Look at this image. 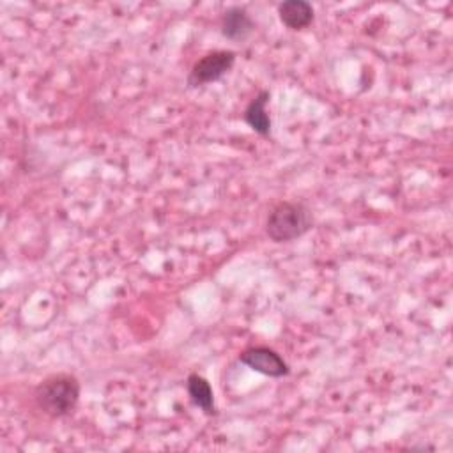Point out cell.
Listing matches in <instances>:
<instances>
[{
    "instance_id": "1",
    "label": "cell",
    "mask_w": 453,
    "mask_h": 453,
    "mask_svg": "<svg viewBox=\"0 0 453 453\" xmlns=\"http://www.w3.org/2000/svg\"><path fill=\"white\" fill-rule=\"evenodd\" d=\"M80 380L71 373H53L41 380L34 389L39 411L50 418L69 416L80 402Z\"/></svg>"
},
{
    "instance_id": "2",
    "label": "cell",
    "mask_w": 453,
    "mask_h": 453,
    "mask_svg": "<svg viewBox=\"0 0 453 453\" xmlns=\"http://www.w3.org/2000/svg\"><path fill=\"white\" fill-rule=\"evenodd\" d=\"M313 226V214L306 203L297 200L278 202L267 214L265 235L276 242H292Z\"/></svg>"
},
{
    "instance_id": "3",
    "label": "cell",
    "mask_w": 453,
    "mask_h": 453,
    "mask_svg": "<svg viewBox=\"0 0 453 453\" xmlns=\"http://www.w3.org/2000/svg\"><path fill=\"white\" fill-rule=\"evenodd\" d=\"M237 53L232 50H214L200 57L188 74V87L196 88L221 80L234 67Z\"/></svg>"
},
{
    "instance_id": "4",
    "label": "cell",
    "mask_w": 453,
    "mask_h": 453,
    "mask_svg": "<svg viewBox=\"0 0 453 453\" xmlns=\"http://www.w3.org/2000/svg\"><path fill=\"white\" fill-rule=\"evenodd\" d=\"M239 361L244 366H248L250 370L262 373L265 377H273V379L287 377L290 373L288 363L274 349L265 347V345L244 349L239 354Z\"/></svg>"
},
{
    "instance_id": "5",
    "label": "cell",
    "mask_w": 453,
    "mask_h": 453,
    "mask_svg": "<svg viewBox=\"0 0 453 453\" xmlns=\"http://www.w3.org/2000/svg\"><path fill=\"white\" fill-rule=\"evenodd\" d=\"M219 28H221V35L226 37L228 41L242 42L257 30V23L244 7L232 5L221 14Z\"/></svg>"
},
{
    "instance_id": "6",
    "label": "cell",
    "mask_w": 453,
    "mask_h": 453,
    "mask_svg": "<svg viewBox=\"0 0 453 453\" xmlns=\"http://www.w3.org/2000/svg\"><path fill=\"white\" fill-rule=\"evenodd\" d=\"M271 99V92L267 88H262L246 106L242 119L244 122L262 138L271 136V115L267 113V103Z\"/></svg>"
},
{
    "instance_id": "7",
    "label": "cell",
    "mask_w": 453,
    "mask_h": 453,
    "mask_svg": "<svg viewBox=\"0 0 453 453\" xmlns=\"http://www.w3.org/2000/svg\"><path fill=\"white\" fill-rule=\"evenodd\" d=\"M278 18L288 30H303L315 19V9L306 0H285L278 4Z\"/></svg>"
},
{
    "instance_id": "8",
    "label": "cell",
    "mask_w": 453,
    "mask_h": 453,
    "mask_svg": "<svg viewBox=\"0 0 453 453\" xmlns=\"http://www.w3.org/2000/svg\"><path fill=\"white\" fill-rule=\"evenodd\" d=\"M186 391L189 400L207 416H216V403H214V391L211 382L202 377L200 373H189L186 379Z\"/></svg>"
}]
</instances>
